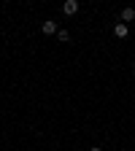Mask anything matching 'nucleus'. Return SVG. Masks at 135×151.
Here are the masks:
<instances>
[{"mask_svg": "<svg viewBox=\"0 0 135 151\" xmlns=\"http://www.w3.org/2000/svg\"><path fill=\"white\" fill-rule=\"evenodd\" d=\"M41 32H43V35H57V32H60V27H57L54 19H49V22L41 24Z\"/></svg>", "mask_w": 135, "mask_h": 151, "instance_id": "nucleus-1", "label": "nucleus"}, {"mask_svg": "<svg viewBox=\"0 0 135 151\" xmlns=\"http://www.w3.org/2000/svg\"><path fill=\"white\" fill-rule=\"evenodd\" d=\"M62 14H68V16L79 14V0H65L62 3Z\"/></svg>", "mask_w": 135, "mask_h": 151, "instance_id": "nucleus-2", "label": "nucleus"}, {"mask_svg": "<svg viewBox=\"0 0 135 151\" xmlns=\"http://www.w3.org/2000/svg\"><path fill=\"white\" fill-rule=\"evenodd\" d=\"M127 32H130V27L124 22H116V24H113V35H116V38H127Z\"/></svg>", "mask_w": 135, "mask_h": 151, "instance_id": "nucleus-3", "label": "nucleus"}, {"mask_svg": "<svg viewBox=\"0 0 135 151\" xmlns=\"http://www.w3.org/2000/svg\"><path fill=\"white\" fill-rule=\"evenodd\" d=\"M132 19H135V8H124L122 11V22L127 24V22H132Z\"/></svg>", "mask_w": 135, "mask_h": 151, "instance_id": "nucleus-4", "label": "nucleus"}, {"mask_svg": "<svg viewBox=\"0 0 135 151\" xmlns=\"http://www.w3.org/2000/svg\"><path fill=\"white\" fill-rule=\"evenodd\" d=\"M57 38H60L62 43H68V41H70V32H68V30H60V32H57Z\"/></svg>", "mask_w": 135, "mask_h": 151, "instance_id": "nucleus-5", "label": "nucleus"}, {"mask_svg": "<svg viewBox=\"0 0 135 151\" xmlns=\"http://www.w3.org/2000/svg\"><path fill=\"white\" fill-rule=\"evenodd\" d=\"M89 151H103V148H89Z\"/></svg>", "mask_w": 135, "mask_h": 151, "instance_id": "nucleus-6", "label": "nucleus"}]
</instances>
